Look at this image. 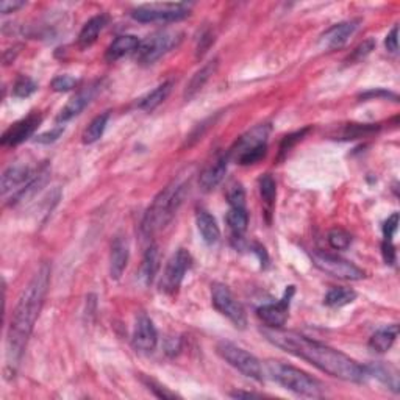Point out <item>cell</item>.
<instances>
[{"label":"cell","instance_id":"3","mask_svg":"<svg viewBox=\"0 0 400 400\" xmlns=\"http://www.w3.org/2000/svg\"><path fill=\"white\" fill-rule=\"evenodd\" d=\"M189 178L172 180L161 193L155 197L150 207L145 211L143 222H141V232L144 236H152L172 221L180 205L183 204L185 196L188 193Z\"/></svg>","mask_w":400,"mask_h":400},{"label":"cell","instance_id":"19","mask_svg":"<svg viewBox=\"0 0 400 400\" xmlns=\"http://www.w3.org/2000/svg\"><path fill=\"white\" fill-rule=\"evenodd\" d=\"M38 174V172H36ZM27 165H13L10 166L2 176V194H8L10 191L28 183L36 176Z\"/></svg>","mask_w":400,"mask_h":400},{"label":"cell","instance_id":"8","mask_svg":"<svg viewBox=\"0 0 400 400\" xmlns=\"http://www.w3.org/2000/svg\"><path fill=\"white\" fill-rule=\"evenodd\" d=\"M188 3H145L132 11V18L143 24L150 22H177L189 16Z\"/></svg>","mask_w":400,"mask_h":400},{"label":"cell","instance_id":"16","mask_svg":"<svg viewBox=\"0 0 400 400\" xmlns=\"http://www.w3.org/2000/svg\"><path fill=\"white\" fill-rule=\"evenodd\" d=\"M128 257H130L128 241L123 236H116L110 252V277L113 280H119L122 277L128 264Z\"/></svg>","mask_w":400,"mask_h":400},{"label":"cell","instance_id":"33","mask_svg":"<svg viewBox=\"0 0 400 400\" xmlns=\"http://www.w3.org/2000/svg\"><path fill=\"white\" fill-rule=\"evenodd\" d=\"M377 130H379V127L374 123H349L341 133V139H357Z\"/></svg>","mask_w":400,"mask_h":400},{"label":"cell","instance_id":"6","mask_svg":"<svg viewBox=\"0 0 400 400\" xmlns=\"http://www.w3.org/2000/svg\"><path fill=\"white\" fill-rule=\"evenodd\" d=\"M183 35L180 32L171 30H161L156 32L144 41H141L139 47L134 55H137V61L143 66H150L155 61H158L161 56H165L172 49H176L180 43H182Z\"/></svg>","mask_w":400,"mask_h":400},{"label":"cell","instance_id":"41","mask_svg":"<svg viewBox=\"0 0 400 400\" xmlns=\"http://www.w3.org/2000/svg\"><path fill=\"white\" fill-rule=\"evenodd\" d=\"M63 133H64V127H63V126H60V127L54 128V130L46 132V133H41V134H39V137H36L35 141H36L38 144H52V143H55V141L58 139Z\"/></svg>","mask_w":400,"mask_h":400},{"label":"cell","instance_id":"47","mask_svg":"<svg viewBox=\"0 0 400 400\" xmlns=\"http://www.w3.org/2000/svg\"><path fill=\"white\" fill-rule=\"evenodd\" d=\"M373 97H392L394 100H397L396 94L383 91V89H379V91H368V93L362 94V99H373Z\"/></svg>","mask_w":400,"mask_h":400},{"label":"cell","instance_id":"1","mask_svg":"<svg viewBox=\"0 0 400 400\" xmlns=\"http://www.w3.org/2000/svg\"><path fill=\"white\" fill-rule=\"evenodd\" d=\"M263 333L275 347L294 355L297 358L305 360V362L311 363L314 368L335 377V379L355 383H362L366 380L364 366H360L355 360L333 347L325 346L322 342H318L311 338L291 330L266 329L263 330Z\"/></svg>","mask_w":400,"mask_h":400},{"label":"cell","instance_id":"37","mask_svg":"<svg viewBox=\"0 0 400 400\" xmlns=\"http://www.w3.org/2000/svg\"><path fill=\"white\" fill-rule=\"evenodd\" d=\"M308 132H309V127H305V128H302V130H298V132L286 134V137L283 138V141H281V144H280V158H283V156L288 154V152H291V149L294 148L297 143H301V141L305 138V134Z\"/></svg>","mask_w":400,"mask_h":400},{"label":"cell","instance_id":"35","mask_svg":"<svg viewBox=\"0 0 400 400\" xmlns=\"http://www.w3.org/2000/svg\"><path fill=\"white\" fill-rule=\"evenodd\" d=\"M38 89V84L32 80L30 77H25V75H21L18 80H16L14 86H13V94L14 97H19V99H25V97H30V95L35 93Z\"/></svg>","mask_w":400,"mask_h":400},{"label":"cell","instance_id":"14","mask_svg":"<svg viewBox=\"0 0 400 400\" xmlns=\"http://www.w3.org/2000/svg\"><path fill=\"white\" fill-rule=\"evenodd\" d=\"M132 342L133 347L137 349L138 352L143 353H150L156 349V344H158V333H156L154 320H152L148 314L141 313L137 318Z\"/></svg>","mask_w":400,"mask_h":400},{"label":"cell","instance_id":"9","mask_svg":"<svg viewBox=\"0 0 400 400\" xmlns=\"http://www.w3.org/2000/svg\"><path fill=\"white\" fill-rule=\"evenodd\" d=\"M313 264L322 272L331 275V277L341 279V280H363L366 277L364 270L355 266L353 263L344 260L340 255H333V253L316 250L311 253Z\"/></svg>","mask_w":400,"mask_h":400},{"label":"cell","instance_id":"30","mask_svg":"<svg viewBox=\"0 0 400 400\" xmlns=\"http://www.w3.org/2000/svg\"><path fill=\"white\" fill-rule=\"evenodd\" d=\"M227 224L230 230H232L235 238H241V235L247 230L249 225V214H247L246 208H232L227 213Z\"/></svg>","mask_w":400,"mask_h":400},{"label":"cell","instance_id":"31","mask_svg":"<svg viewBox=\"0 0 400 400\" xmlns=\"http://www.w3.org/2000/svg\"><path fill=\"white\" fill-rule=\"evenodd\" d=\"M110 115L108 113H102V115L95 116L91 121V123L86 127V130L83 132V143L84 144H94L95 141H99L102 138V134L106 128V123H108Z\"/></svg>","mask_w":400,"mask_h":400},{"label":"cell","instance_id":"4","mask_svg":"<svg viewBox=\"0 0 400 400\" xmlns=\"http://www.w3.org/2000/svg\"><path fill=\"white\" fill-rule=\"evenodd\" d=\"M269 375L285 388V390L298 394V396L305 397H322L324 386L319 380L314 377L308 375L294 366L275 362V360H269L268 362Z\"/></svg>","mask_w":400,"mask_h":400},{"label":"cell","instance_id":"39","mask_svg":"<svg viewBox=\"0 0 400 400\" xmlns=\"http://www.w3.org/2000/svg\"><path fill=\"white\" fill-rule=\"evenodd\" d=\"M375 47V41L374 39H368V41H363L360 46L353 50L352 56H349V61H360L368 56L370 52H373Z\"/></svg>","mask_w":400,"mask_h":400},{"label":"cell","instance_id":"17","mask_svg":"<svg viewBox=\"0 0 400 400\" xmlns=\"http://www.w3.org/2000/svg\"><path fill=\"white\" fill-rule=\"evenodd\" d=\"M95 91H97V83L91 84V86L83 88L82 91H78L74 97H72L69 102L64 105V108L60 111L56 121L58 122H67L71 119H74L75 116L80 115V113L86 108V105L91 102V99L94 97Z\"/></svg>","mask_w":400,"mask_h":400},{"label":"cell","instance_id":"45","mask_svg":"<svg viewBox=\"0 0 400 400\" xmlns=\"http://www.w3.org/2000/svg\"><path fill=\"white\" fill-rule=\"evenodd\" d=\"M24 5H25V2H19V0H13V2H10V0H3V2L0 3V11H2V14L14 13L16 10L22 8Z\"/></svg>","mask_w":400,"mask_h":400},{"label":"cell","instance_id":"2","mask_svg":"<svg viewBox=\"0 0 400 400\" xmlns=\"http://www.w3.org/2000/svg\"><path fill=\"white\" fill-rule=\"evenodd\" d=\"M50 285V266L43 263L22 291L13 309L7 333V368L11 374L16 373L27 347L33 327L41 313Z\"/></svg>","mask_w":400,"mask_h":400},{"label":"cell","instance_id":"42","mask_svg":"<svg viewBox=\"0 0 400 400\" xmlns=\"http://www.w3.org/2000/svg\"><path fill=\"white\" fill-rule=\"evenodd\" d=\"M381 253H383V260H385L386 264H390V266H394V264H396V247H394L392 241H388V239L383 241Z\"/></svg>","mask_w":400,"mask_h":400},{"label":"cell","instance_id":"5","mask_svg":"<svg viewBox=\"0 0 400 400\" xmlns=\"http://www.w3.org/2000/svg\"><path fill=\"white\" fill-rule=\"evenodd\" d=\"M269 132V123H261V126H257L250 132L242 134L233 144V148L227 152L230 160L233 158L241 166H250L261 161L268 154Z\"/></svg>","mask_w":400,"mask_h":400},{"label":"cell","instance_id":"44","mask_svg":"<svg viewBox=\"0 0 400 400\" xmlns=\"http://www.w3.org/2000/svg\"><path fill=\"white\" fill-rule=\"evenodd\" d=\"M397 36H399V27L394 25L392 30L388 33L386 39H385V46L388 49V52L397 54V50H399V39H397Z\"/></svg>","mask_w":400,"mask_h":400},{"label":"cell","instance_id":"38","mask_svg":"<svg viewBox=\"0 0 400 400\" xmlns=\"http://www.w3.org/2000/svg\"><path fill=\"white\" fill-rule=\"evenodd\" d=\"M78 84V80L71 75H60L54 78L52 82V89L56 93H67V91H72Z\"/></svg>","mask_w":400,"mask_h":400},{"label":"cell","instance_id":"25","mask_svg":"<svg viewBox=\"0 0 400 400\" xmlns=\"http://www.w3.org/2000/svg\"><path fill=\"white\" fill-rule=\"evenodd\" d=\"M160 269V250L155 244H152L148 250H145V255L143 258V263H141V270H139V277L144 281V285H150L154 279L156 277Z\"/></svg>","mask_w":400,"mask_h":400},{"label":"cell","instance_id":"29","mask_svg":"<svg viewBox=\"0 0 400 400\" xmlns=\"http://www.w3.org/2000/svg\"><path fill=\"white\" fill-rule=\"evenodd\" d=\"M355 298H357V292L351 288H331L329 292L325 294L324 303L327 307L331 308H341L344 305H349L352 303Z\"/></svg>","mask_w":400,"mask_h":400},{"label":"cell","instance_id":"43","mask_svg":"<svg viewBox=\"0 0 400 400\" xmlns=\"http://www.w3.org/2000/svg\"><path fill=\"white\" fill-rule=\"evenodd\" d=\"M144 381H145V385H148L149 390L154 392L156 397H160V399H176L177 397L176 394L169 392L167 390H165V386L158 385V383H155L154 380H144Z\"/></svg>","mask_w":400,"mask_h":400},{"label":"cell","instance_id":"15","mask_svg":"<svg viewBox=\"0 0 400 400\" xmlns=\"http://www.w3.org/2000/svg\"><path fill=\"white\" fill-rule=\"evenodd\" d=\"M360 21H346L330 27L322 36H320V46L327 50L341 49L349 41L355 32H357Z\"/></svg>","mask_w":400,"mask_h":400},{"label":"cell","instance_id":"12","mask_svg":"<svg viewBox=\"0 0 400 400\" xmlns=\"http://www.w3.org/2000/svg\"><path fill=\"white\" fill-rule=\"evenodd\" d=\"M296 288L294 286H288L285 290L283 297L280 298L277 303H266L257 309L258 318H260L269 329H283V325L288 320V311L291 298L294 296Z\"/></svg>","mask_w":400,"mask_h":400},{"label":"cell","instance_id":"13","mask_svg":"<svg viewBox=\"0 0 400 400\" xmlns=\"http://www.w3.org/2000/svg\"><path fill=\"white\" fill-rule=\"evenodd\" d=\"M41 121H43L41 116L36 115V113H32V115H28L24 119L10 126L7 130L3 132L0 143H2L3 148H16V145L22 144L36 132V128L39 127Z\"/></svg>","mask_w":400,"mask_h":400},{"label":"cell","instance_id":"22","mask_svg":"<svg viewBox=\"0 0 400 400\" xmlns=\"http://www.w3.org/2000/svg\"><path fill=\"white\" fill-rule=\"evenodd\" d=\"M47 178H49V169H47V166H44L43 169H39L36 176L33 177L30 182L25 183L24 187L16 191V193L13 194V197H11L10 205H16V204H19V202H24L27 199H30V197L35 196L38 191L47 183Z\"/></svg>","mask_w":400,"mask_h":400},{"label":"cell","instance_id":"7","mask_svg":"<svg viewBox=\"0 0 400 400\" xmlns=\"http://www.w3.org/2000/svg\"><path fill=\"white\" fill-rule=\"evenodd\" d=\"M217 353L221 355L230 366H233L236 370H239L242 375L249 377L257 381L263 380L261 363L258 362L255 355L247 352L246 349L233 344V342L222 341L217 344Z\"/></svg>","mask_w":400,"mask_h":400},{"label":"cell","instance_id":"23","mask_svg":"<svg viewBox=\"0 0 400 400\" xmlns=\"http://www.w3.org/2000/svg\"><path fill=\"white\" fill-rule=\"evenodd\" d=\"M106 22H108V18H106L105 14H97L89 19L86 24L83 25L80 35H78V46L82 49L91 47L93 44L97 41L100 32L104 30Z\"/></svg>","mask_w":400,"mask_h":400},{"label":"cell","instance_id":"26","mask_svg":"<svg viewBox=\"0 0 400 400\" xmlns=\"http://www.w3.org/2000/svg\"><path fill=\"white\" fill-rule=\"evenodd\" d=\"M216 67H217V60H213L210 61V63H207L204 67H200V69L193 75V78L188 82L187 89H185V94H183L185 99L187 100L193 99L194 95L205 86V83L210 80V77L214 74Z\"/></svg>","mask_w":400,"mask_h":400},{"label":"cell","instance_id":"28","mask_svg":"<svg viewBox=\"0 0 400 400\" xmlns=\"http://www.w3.org/2000/svg\"><path fill=\"white\" fill-rule=\"evenodd\" d=\"M172 91V82H165V83H161L160 86H156L154 91L149 93L145 97L141 99V102H139V108L141 110H144V111H154L156 106H160L165 100L167 99V95L171 94Z\"/></svg>","mask_w":400,"mask_h":400},{"label":"cell","instance_id":"32","mask_svg":"<svg viewBox=\"0 0 400 400\" xmlns=\"http://www.w3.org/2000/svg\"><path fill=\"white\" fill-rule=\"evenodd\" d=\"M258 188H260L263 204L270 210L275 202V196H277V185H275L274 177L270 176V174H264V176L258 180Z\"/></svg>","mask_w":400,"mask_h":400},{"label":"cell","instance_id":"34","mask_svg":"<svg viewBox=\"0 0 400 400\" xmlns=\"http://www.w3.org/2000/svg\"><path fill=\"white\" fill-rule=\"evenodd\" d=\"M327 241H329V244H330L331 249L346 250L347 247L351 246L352 236L349 235L346 230L333 228V230H330L329 235H327Z\"/></svg>","mask_w":400,"mask_h":400},{"label":"cell","instance_id":"48","mask_svg":"<svg viewBox=\"0 0 400 400\" xmlns=\"http://www.w3.org/2000/svg\"><path fill=\"white\" fill-rule=\"evenodd\" d=\"M232 397H236V399H241V397H263L261 394H253V392H242V391H236V392H232Z\"/></svg>","mask_w":400,"mask_h":400},{"label":"cell","instance_id":"27","mask_svg":"<svg viewBox=\"0 0 400 400\" xmlns=\"http://www.w3.org/2000/svg\"><path fill=\"white\" fill-rule=\"evenodd\" d=\"M364 375L366 379H368V377H374V379L380 380L383 385H386L394 392L399 391V375L396 370L390 368V366H388V368L381 364L364 366Z\"/></svg>","mask_w":400,"mask_h":400},{"label":"cell","instance_id":"20","mask_svg":"<svg viewBox=\"0 0 400 400\" xmlns=\"http://www.w3.org/2000/svg\"><path fill=\"white\" fill-rule=\"evenodd\" d=\"M139 44H141V39L134 35L117 36L115 41L110 44L108 49H106L105 60L110 61V63H115V61L123 58V56L137 52Z\"/></svg>","mask_w":400,"mask_h":400},{"label":"cell","instance_id":"46","mask_svg":"<svg viewBox=\"0 0 400 400\" xmlns=\"http://www.w3.org/2000/svg\"><path fill=\"white\" fill-rule=\"evenodd\" d=\"M200 41H202V44H199V47H197V56H202L207 52V49L210 47V44L213 43V35H210V33H205V35L200 38Z\"/></svg>","mask_w":400,"mask_h":400},{"label":"cell","instance_id":"18","mask_svg":"<svg viewBox=\"0 0 400 400\" xmlns=\"http://www.w3.org/2000/svg\"><path fill=\"white\" fill-rule=\"evenodd\" d=\"M230 156L228 154L219 155L216 160H214L210 166H208L204 172L200 174V188L204 191H211L217 187L219 183L222 182V178L227 174V166H228Z\"/></svg>","mask_w":400,"mask_h":400},{"label":"cell","instance_id":"10","mask_svg":"<svg viewBox=\"0 0 400 400\" xmlns=\"http://www.w3.org/2000/svg\"><path fill=\"white\" fill-rule=\"evenodd\" d=\"M211 303L236 329H246L247 314L241 303L235 298L233 292L228 290V286L222 283H214L211 286Z\"/></svg>","mask_w":400,"mask_h":400},{"label":"cell","instance_id":"24","mask_svg":"<svg viewBox=\"0 0 400 400\" xmlns=\"http://www.w3.org/2000/svg\"><path fill=\"white\" fill-rule=\"evenodd\" d=\"M397 335H399L397 324L383 327V329L377 330L375 333L369 338V349L377 353H385L392 347Z\"/></svg>","mask_w":400,"mask_h":400},{"label":"cell","instance_id":"40","mask_svg":"<svg viewBox=\"0 0 400 400\" xmlns=\"http://www.w3.org/2000/svg\"><path fill=\"white\" fill-rule=\"evenodd\" d=\"M399 227V213H392L390 217L386 219L385 224H383V238L388 241H392L394 235L397 232Z\"/></svg>","mask_w":400,"mask_h":400},{"label":"cell","instance_id":"21","mask_svg":"<svg viewBox=\"0 0 400 400\" xmlns=\"http://www.w3.org/2000/svg\"><path fill=\"white\" fill-rule=\"evenodd\" d=\"M196 224H197V230H199L202 239H204L208 246L216 244L219 238H221V228H219L217 221L214 219V216L210 211L204 210V208L197 210Z\"/></svg>","mask_w":400,"mask_h":400},{"label":"cell","instance_id":"11","mask_svg":"<svg viewBox=\"0 0 400 400\" xmlns=\"http://www.w3.org/2000/svg\"><path fill=\"white\" fill-rule=\"evenodd\" d=\"M191 264H193V258H191L189 252L185 249H178L169 258L160 281V288L165 294H176L180 286H182L185 275L189 270Z\"/></svg>","mask_w":400,"mask_h":400},{"label":"cell","instance_id":"36","mask_svg":"<svg viewBox=\"0 0 400 400\" xmlns=\"http://www.w3.org/2000/svg\"><path fill=\"white\" fill-rule=\"evenodd\" d=\"M227 200L232 208H246V191L239 182L230 183L227 189Z\"/></svg>","mask_w":400,"mask_h":400}]
</instances>
